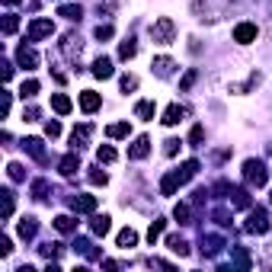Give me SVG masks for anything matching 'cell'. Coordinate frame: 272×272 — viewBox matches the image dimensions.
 <instances>
[{"instance_id": "cell-1", "label": "cell", "mask_w": 272, "mask_h": 272, "mask_svg": "<svg viewBox=\"0 0 272 272\" xmlns=\"http://www.w3.org/2000/svg\"><path fill=\"white\" fill-rule=\"evenodd\" d=\"M173 36H176V26H173V19H170V16L154 19V26H151V39H154L157 45H170V42H173Z\"/></svg>"}, {"instance_id": "cell-2", "label": "cell", "mask_w": 272, "mask_h": 272, "mask_svg": "<svg viewBox=\"0 0 272 272\" xmlns=\"http://www.w3.org/2000/svg\"><path fill=\"white\" fill-rule=\"evenodd\" d=\"M243 176H247L250 186H266V167H263V160H247L243 163Z\"/></svg>"}, {"instance_id": "cell-3", "label": "cell", "mask_w": 272, "mask_h": 272, "mask_svg": "<svg viewBox=\"0 0 272 272\" xmlns=\"http://www.w3.org/2000/svg\"><path fill=\"white\" fill-rule=\"evenodd\" d=\"M247 230H250V234H266V230H269V218H266V212H263V208L250 212V218H247Z\"/></svg>"}, {"instance_id": "cell-4", "label": "cell", "mask_w": 272, "mask_h": 272, "mask_svg": "<svg viewBox=\"0 0 272 272\" xmlns=\"http://www.w3.org/2000/svg\"><path fill=\"white\" fill-rule=\"evenodd\" d=\"M51 32H54V23H51V19H32V26H29V42H39V39L51 36Z\"/></svg>"}, {"instance_id": "cell-5", "label": "cell", "mask_w": 272, "mask_h": 272, "mask_svg": "<svg viewBox=\"0 0 272 272\" xmlns=\"http://www.w3.org/2000/svg\"><path fill=\"white\" fill-rule=\"evenodd\" d=\"M256 36H260V29H256L253 23H240L234 29V42L237 45H250V42H256Z\"/></svg>"}, {"instance_id": "cell-6", "label": "cell", "mask_w": 272, "mask_h": 272, "mask_svg": "<svg viewBox=\"0 0 272 272\" xmlns=\"http://www.w3.org/2000/svg\"><path fill=\"white\" fill-rule=\"evenodd\" d=\"M180 186H182V176H180V170H176V173H167V176L160 180V192H163V195H173Z\"/></svg>"}, {"instance_id": "cell-7", "label": "cell", "mask_w": 272, "mask_h": 272, "mask_svg": "<svg viewBox=\"0 0 272 272\" xmlns=\"http://www.w3.org/2000/svg\"><path fill=\"white\" fill-rule=\"evenodd\" d=\"M99 106H103L99 93H93V90H84V93H80V109H84V112H96Z\"/></svg>"}, {"instance_id": "cell-8", "label": "cell", "mask_w": 272, "mask_h": 272, "mask_svg": "<svg viewBox=\"0 0 272 272\" xmlns=\"http://www.w3.org/2000/svg\"><path fill=\"white\" fill-rule=\"evenodd\" d=\"M112 74H115V67H112V61H109V58H96V61H93V77L109 80Z\"/></svg>"}, {"instance_id": "cell-9", "label": "cell", "mask_w": 272, "mask_h": 272, "mask_svg": "<svg viewBox=\"0 0 272 272\" xmlns=\"http://www.w3.org/2000/svg\"><path fill=\"white\" fill-rule=\"evenodd\" d=\"M16 64H19V67H26V71H32V67L39 64V54L32 51V48H26V45H23V48L16 51Z\"/></svg>"}, {"instance_id": "cell-10", "label": "cell", "mask_w": 272, "mask_h": 272, "mask_svg": "<svg viewBox=\"0 0 272 272\" xmlns=\"http://www.w3.org/2000/svg\"><path fill=\"white\" fill-rule=\"evenodd\" d=\"M147 151H151V141L141 135V138L135 141L132 147H128V157H132V160H141V157H147Z\"/></svg>"}, {"instance_id": "cell-11", "label": "cell", "mask_w": 272, "mask_h": 272, "mask_svg": "<svg viewBox=\"0 0 272 272\" xmlns=\"http://www.w3.org/2000/svg\"><path fill=\"white\" fill-rule=\"evenodd\" d=\"M74 212H93L96 208V195H74Z\"/></svg>"}, {"instance_id": "cell-12", "label": "cell", "mask_w": 272, "mask_h": 272, "mask_svg": "<svg viewBox=\"0 0 272 272\" xmlns=\"http://www.w3.org/2000/svg\"><path fill=\"white\" fill-rule=\"evenodd\" d=\"M182 115H186V109H182V106H167V112H163V125H180V119H182Z\"/></svg>"}, {"instance_id": "cell-13", "label": "cell", "mask_w": 272, "mask_h": 272, "mask_svg": "<svg viewBox=\"0 0 272 272\" xmlns=\"http://www.w3.org/2000/svg\"><path fill=\"white\" fill-rule=\"evenodd\" d=\"M51 109H54V112H58V115H67V112H71V99H67L64 96V93H54V96H51Z\"/></svg>"}, {"instance_id": "cell-14", "label": "cell", "mask_w": 272, "mask_h": 272, "mask_svg": "<svg viewBox=\"0 0 272 272\" xmlns=\"http://www.w3.org/2000/svg\"><path fill=\"white\" fill-rule=\"evenodd\" d=\"M77 170H80V157H77V154H67V157L61 160V173H64V176H74Z\"/></svg>"}, {"instance_id": "cell-15", "label": "cell", "mask_w": 272, "mask_h": 272, "mask_svg": "<svg viewBox=\"0 0 272 272\" xmlns=\"http://www.w3.org/2000/svg\"><path fill=\"white\" fill-rule=\"evenodd\" d=\"M90 227H93V234H96V237H106V234H109V227H112V224H109V215H96Z\"/></svg>"}, {"instance_id": "cell-16", "label": "cell", "mask_w": 272, "mask_h": 272, "mask_svg": "<svg viewBox=\"0 0 272 272\" xmlns=\"http://www.w3.org/2000/svg\"><path fill=\"white\" fill-rule=\"evenodd\" d=\"M23 147H26V151H29L36 160H45V151H42V141H39V138H26Z\"/></svg>"}, {"instance_id": "cell-17", "label": "cell", "mask_w": 272, "mask_h": 272, "mask_svg": "<svg viewBox=\"0 0 272 272\" xmlns=\"http://www.w3.org/2000/svg\"><path fill=\"white\" fill-rule=\"evenodd\" d=\"M54 227H58L61 234H71V230L77 227V221H74L71 215H58V218H54Z\"/></svg>"}, {"instance_id": "cell-18", "label": "cell", "mask_w": 272, "mask_h": 272, "mask_svg": "<svg viewBox=\"0 0 272 272\" xmlns=\"http://www.w3.org/2000/svg\"><path fill=\"white\" fill-rule=\"evenodd\" d=\"M115 240H119V247H135V243H138V234H135L132 227H125V230H119V237H115Z\"/></svg>"}, {"instance_id": "cell-19", "label": "cell", "mask_w": 272, "mask_h": 272, "mask_svg": "<svg viewBox=\"0 0 272 272\" xmlns=\"http://www.w3.org/2000/svg\"><path fill=\"white\" fill-rule=\"evenodd\" d=\"M135 115H138V119H154V103H151V99H141V103L138 106H135Z\"/></svg>"}, {"instance_id": "cell-20", "label": "cell", "mask_w": 272, "mask_h": 272, "mask_svg": "<svg viewBox=\"0 0 272 272\" xmlns=\"http://www.w3.org/2000/svg\"><path fill=\"white\" fill-rule=\"evenodd\" d=\"M19 237H23V240H32V237H36V221H32V218H23V221H19Z\"/></svg>"}, {"instance_id": "cell-21", "label": "cell", "mask_w": 272, "mask_h": 272, "mask_svg": "<svg viewBox=\"0 0 272 272\" xmlns=\"http://www.w3.org/2000/svg\"><path fill=\"white\" fill-rule=\"evenodd\" d=\"M135 54H138V45H135L132 39H128V42H122V45H119V58H122V61H132Z\"/></svg>"}, {"instance_id": "cell-22", "label": "cell", "mask_w": 272, "mask_h": 272, "mask_svg": "<svg viewBox=\"0 0 272 272\" xmlns=\"http://www.w3.org/2000/svg\"><path fill=\"white\" fill-rule=\"evenodd\" d=\"M106 132H109V138H128V132H132V128H128V122H115V125L106 128Z\"/></svg>"}, {"instance_id": "cell-23", "label": "cell", "mask_w": 272, "mask_h": 272, "mask_svg": "<svg viewBox=\"0 0 272 272\" xmlns=\"http://www.w3.org/2000/svg\"><path fill=\"white\" fill-rule=\"evenodd\" d=\"M167 243H170V250H173L176 256H186V253H189V243H186V240H180V237H170Z\"/></svg>"}, {"instance_id": "cell-24", "label": "cell", "mask_w": 272, "mask_h": 272, "mask_svg": "<svg viewBox=\"0 0 272 272\" xmlns=\"http://www.w3.org/2000/svg\"><path fill=\"white\" fill-rule=\"evenodd\" d=\"M195 170H199V160H186V163H182V167H180L182 182H186V180H192V176H195Z\"/></svg>"}, {"instance_id": "cell-25", "label": "cell", "mask_w": 272, "mask_h": 272, "mask_svg": "<svg viewBox=\"0 0 272 272\" xmlns=\"http://www.w3.org/2000/svg\"><path fill=\"white\" fill-rule=\"evenodd\" d=\"M96 157H99V163H112V160H115V147H112V144H103V147L96 151Z\"/></svg>"}, {"instance_id": "cell-26", "label": "cell", "mask_w": 272, "mask_h": 272, "mask_svg": "<svg viewBox=\"0 0 272 272\" xmlns=\"http://www.w3.org/2000/svg\"><path fill=\"white\" fill-rule=\"evenodd\" d=\"M19 93H23L26 99H29V96H36V93H39V80H23V87H19Z\"/></svg>"}, {"instance_id": "cell-27", "label": "cell", "mask_w": 272, "mask_h": 272, "mask_svg": "<svg viewBox=\"0 0 272 272\" xmlns=\"http://www.w3.org/2000/svg\"><path fill=\"white\" fill-rule=\"evenodd\" d=\"M154 67H157L160 77H167V74L173 71V61H170V58H157V61H154Z\"/></svg>"}, {"instance_id": "cell-28", "label": "cell", "mask_w": 272, "mask_h": 272, "mask_svg": "<svg viewBox=\"0 0 272 272\" xmlns=\"http://www.w3.org/2000/svg\"><path fill=\"white\" fill-rule=\"evenodd\" d=\"M163 227H167V224H163V221H154V224H151V227H147V240H151V243H154V240H157V237L163 234Z\"/></svg>"}, {"instance_id": "cell-29", "label": "cell", "mask_w": 272, "mask_h": 272, "mask_svg": "<svg viewBox=\"0 0 272 272\" xmlns=\"http://www.w3.org/2000/svg\"><path fill=\"white\" fill-rule=\"evenodd\" d=\"M16 29H19V19H16V16H6V19H3V36H13Z\"/></svg>"}, {"instance_id": "cell-30", "label": "cell", "mask_w": 272, "mask_h": 272, "mask_svg": "<svg viewBox=\"0 0 272 272\" xmlns=\"http://www.w3.org/2000/svg\"><path fill=\"white\" fill-rule=\"evenodd\" d=\"M87 138H90V125L74 128V144H80V141H87Z\"/></svg>"}, {"instance_id": "cell-31", "label": "cell", "mask_w": 272, "mask_h": 272, "mask_svg": "<svg viewBox=\"0 0 272 272\" xmlns=\"http://www.w3.org/2000/svg\"><path fill=\"white\" fill-rule=\"evenodd\" d=\"M173 218H176L180 224H186V221H189V205H176V208H173Z\"/></svg>"}, {"instance_id": "cell-32", "label": "cell", "mask_w": 272, "mask_h": 272, "mask_svg": "<svg viewBox=\"0 0 272 272\" xmlns=\"http://www.w3.org/2000/svg\"><path fill=\"white\" fill-rule=\"evenodd\" d=\"M61 16H67V19H80V6H74V3L61 6Z\"/></svg>"}, {"instance_id": "cell-33", "label": "cell", "mask_w": 272, "mask_h": 272, "mask_svg": "<svg viewBox=\"0 0 272 272\" xmlns=\"http://www.w3.org/2000/svg\"><path fill=\"white\" fill-rule=\"evenodd\" d=\"M135 87H138V77H132V74H125V77H122V90H135Z\"/></svg>"}, {"instance_id": "cell-34", "label": "cell", "mask_w": 272, "mask_h": 272, "mask_svg": "<svg viewBox=\"0 0 272 272\" xmlns=\"http://www.w3.org/2000/svg\"><path fill=\"white\" fill-rule=\"evenodd\" d=\"M6 173H10V180H23V167H19V163H10V167H6Z\"/></svg>"}, {"instance_id": "cell-35", "label": "cell", "mask_w": 272, "mask_h": 272, "mask_svg": "<svg viewBox=\"0 0 272 272\" xmlns=\"http://www.w3.org/2000/svg\"><path fill=\"white\" fill-rule=\"evenodd\" d=\"M13 215V192H3V218Z\"/></svg>"}, {"instance_id": "cell-36", "label": "cell", "mask_w": 272, "mask_h": 272, "mask_svg": "<svg viewBox=\"0 0 272 272\" xmlns=\"http://www.w3.org/2000/svg\"><path fill=\"white\" fill-rule=\"evenodd\" d=\"M106 180H109V176L99 173V170H93V173H90V182H93V186H106Z\"/></svg>"}, {"instance_id": "cell-37", "label": "cell", "mask_w": 272, "mask_h": 272, "mask_svg": "<svg viewBox=\"0 0 272 272\" xmlns=\"http://www.w3.org/2000/svg\"><path fill=\"white\" fill-rule=\"evenodd\" d=\"M176 151H180V141H176V138H170V141H167V147H163V154H167V157H173Z\"/></svg>"}, {"instance_id": "cell-38", "label": "cell", "mask_w": 272, "mask_h": 272, "mask_svg": "<svg viewBox=\"0 0 272 272\" xmlns=\"http://www.w3.org/2000/svg\"><path fill=\"white\" fill-rule=\"evenodd\" d=\"M202 135H205V128H202V125H195L192 132H189V141H192V144H199V141H202Z\"/></svg>"}, {"instance_id": "cell-39", "label": "cell", "mask_w": 272, "mask_h": 272, "mask_svg": "<svg viewBox=\"0 0 272 272\" xmlns=\"http://www.w3.org/2000/svg\"><path fill=\"white\" fill-rule=\"evenodd\" d=\"M45 135H48V138H58V135H61V125H58V122H48V125H45Z\"/></svg>"}, {"instance_id": "cell-40", "label": "cell", "mask_w": 272, "mask_h": 272, "mask_svg": "<svg viewBox=\"0 0 272 272\" xmlns=\"http://www.w3.org/2000/svg\"><path fill=\"white\" fill-rule=\"evenodd\" d=\"M10 250H13L10 237H0V256H10Z\"/></svg>"}, {"instance_id": "cell-41", "label": "cell", "mask_w": 272, "mask_h": 272, "mask_svg": "<svg viewBox=\"0 0 272 272\" xmlns=\"http://www.w3.org/2000/svg\"><path fill=\"white\" fill-rule=\"evenodd\" d=\"M234 260H237V266H243V269L250 266V256L243 253V250H237V253H234Z\"/></svg>"}, {"instance_id": "cell-42", "label": "cell", "mask_w": 272, "mask_h": 272, "mask_svg": "<svg viewBox=\"0 0 272 272\" xmlns=\"http://www.w3.org/2000/svg\"><path fill=\"white\" fill-rule=\"evenodd\" d=\"M96 39H112V26H96Z\"/></svg>"}, {"instance_id": "cell-43", "label": "cell", "mask_w": 272, "mask_h": 272, "mask_svg": "<svg viewBox=\"0 0 272 272\" xmlns=\"http://www.w3.org/2000/svg\"><path fill=\"white\" fill-rule=\"evenodd\" d=\"M45 189H48L45 182H36V186H32V192H36V199H45Z\"/></svg>"}, {"instance_id": "cell-44", "label": "cell", "mask_w": 272, "mask_h": 272, "mask_svg": "<svg viewBox=\"0 0 272 272\" xmlns=\"http://www.w3.org/2000/svg\"><path fill=\"white\" fill-rule=\"evenodd\" d=\"M192 80H195V74H186V77H182V90H189V87H192Z\"/></svg>"}, {"instance_id": "cell-45", "label": "cell", "mask_w": 272, "mask_h": 272, "mask_svg": "<svg viewBox=\"0 0 272 272\" xmlns=\"http://www.w3.org/2000/svg\"><path fill=\"white\" fill-rule=\"evenodd\" d=\"M3 3H6V6H16V3H19V0H3Z\"/></svg>"}, {"instance_id": "cell-46", "label": "cell", "mask_w": 272, "mask_h": 272, "mask_svg": "<svg viewBox=\"0 0 272 272\" xmlns=\"http://www.w3.org/2000/svg\"><path fill=\"white\" fill-rule=\"evenodd\" d=\"M269 199H272V195H269Z\"/></svg>"}]
</instances>
